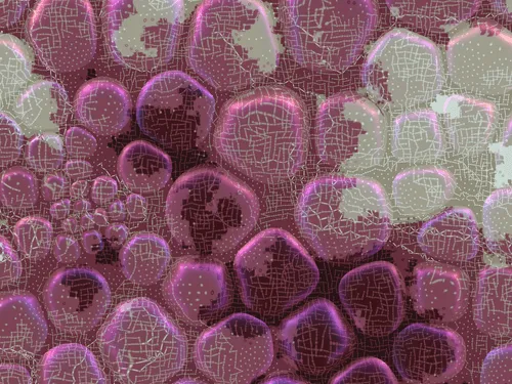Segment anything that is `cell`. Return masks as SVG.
<instances>
[{"label":"cell","instance_id":"34","mask_svg":"<svg viewBox=\"0 0 512 384\" xmlns=\"http://www.w3.org/2000/svg\"><path fill=\"white\" fill-rule=\"evenodd\" d=\"M31 60L22 42L14 36H2V96L14 95L29 79Z\"/></svg>","mask_w":512,"mask_h":384},{"label":"cell","instance_id":"46","mask_svg":"<svg viewBox=\"0 0 512 384\" xmlns=\"http://www.w3.org/2000/svg\"><path fill=\"white\" fill-rule=\"evenodd\" d=\"M28 5V2H13V0L11 2L4 0V2L0 3V7H2V27L7 28L16 24Z\"/></svg>","mask_w":512,"mask_h":384},{"label":"cell","instance_id":"27","mask_svg":"<svg viewBox=\"0 0 512 384\" xmlns=\"http://www.w3.org/2000/svg\"><path fill=\"white\" fill-rule=\"evenodd\" d=\"M474 320L479 330L489 336L511 335V269L491 266L481 272Z\"/></svg>","mask_w":512,"mask_h":384},{"label":"cell","instance_id":"6","mask_svg":"<svg viewBox=\"0 0 512 384\" xmlns=\"http://www.w3.org/2000/svg\"><path fill=\"white\" fill-rule=\"evenodd\" d=\"M284 34L296 63L343 72L360 58L378 19L374 2H284Z\"/></svg>","mask_w":512,"mask_h":384},{"label":"cell","instance_id":"11","mask_svg":"<svg viewBox=\"0 0 512 384\" xmlns=\"http://www.w3.org/2000/svg\"><path fill=\"white\" fill-rule=\"evenodd\" d=\"M316 146L329 166L360 170L378 165L386 152V125L380 111L365 98L339 94L317 112Z\"/></svg>","mask_w":512,"mask_h":384},{"label":"cell","instance_id":"3","mask_svg":"<svg viewBox=\"0 0 512 384\" xmlns=\"http://www.w3.org/2000/svg\"><path fill=\"white\" fill-rule=\"evenodd\" d=\"M295 219L314 251L328 262L369 258L388 242L392 211L376 182L331 175L311 181L298 198Z\"/></svg>","mask_w":512,"mask_h":384},{"label":"cell","instance_id":"9","mask_svg":"<svg viewBox=\"0 0 512 384\" xmlns=\"http://www.w3.org/2000/svg\"><path fill=\"white\" fill-rule=\"evenodd\" d=\"M185 14L180 0H111L104 10L111 57L142 72L165 66L175 57Z\"/></svg>","mask_w":512,"mask_h":384},{"label":"cell","instance_id":"31","mask_svg":"<svg viewBox=\"0 0 512 384\" xmlns=\"http://www.w3.org/2000/svg\"><path fill=\"white\" fill-rule=\"evenodd\" d=\"M393 16L410 28L431 32H448L475 15L480 2H388Z\"/></svg>","mask_w":512,"mask_h":384},{"label":"cell","instance_id":"21","mask_svg":"<svg viewBox=\"0 0 512 384\" xmlns=\"http://www.w3.org/2000/svg\"><path fill=\"white\" fill-rule=\"evenodd\" d=\"M421 250L448 263H465L480 249L479 226L471 209L456 207L424 224L417 237Z\"/></svg>","mask_w":512,"mask_h":384},{"label":"cell","instance_id":"56","mask_svg":"<svg viewBox=\"0 0 512 384\" xmlns=\"http://www.w3.org/2000/svg\"><path fill=\"white\" fill-rule=\"evenodd\" d=\"M93 219L96 225L100 227L108 226V212L103 208H98L93 213Z\"/></svg>","mask_w":512,"mask_h":384},{"label":"cell","instance_id":"2","mask_svg":"<svg viewBox=\"0 0 512 384\" xmlns=\"http://www.w3.org/2000/svg\"><path fill=\"white\" fill-rule=\"evenodd\" d=\"M187 59L194 72L221 91L261 82L279 61L270 13L252 0L203 3L193 21Z\"/></svg>","mask_w":512,"mask_h":384},{"label":"cell","instance_id":"30","mask_svg":"<svg viewBox=\"0 0 512 384\" xmlns=\"http://www.w3.org/2000/svg\"><path fill=\"white\" fill-rule=\"evenodd\" d=\"M18 113L31 132L54 134L68 118V97L58 83L42 80L20 97Z\"/></svg>","mask_w":512,"mask_h":384},{"label":"cell","instance_id":"15","mask_svg":"<svg viewBox=\"0 0 512 384\" xmlns=\"http://www.w3.org/2000/svg\"><path fill=\"white\" fill-rule=\"evenodd\" d=\"M511 35L484 22L457 35L448 47V68L462 90L501 95L511 88Z\"/></svg>","mask_w":512,"mask_h":384},{"label":"cell","instance_id":"29","mask_svg":"<svg viewBox=\"0 0 512 384\" xmlns=\"http://www.w3.org/2000/svg\"><path fill=\"white\" fill-rule=\"evenodd\" d=\"M37 384H109L95 355L77 344L58 346L41 359Z\"/></svg>","mask_w":512,"mask_h":384},{"label":"cell","instance_id":"8","mask_svg":"<svg viewBox=\"0 0 512 384\" xmlns=\"http://www.w3.org/2000/svg\"><path fill=\"white\" fill-rule=\"evenodd\" d=\"M367 92L395 110L436 98L444 84L441 54L432 41L407 30L382 36L362 69Z\"/></svg>","mask_w":512,"mask_h":384},{"label":"cell","instance_id":"19","mask_svg":"<svg viewBox=\"0 0 512 384\" xmlns=\"http://www.w3.org/2000/svg\"><path fill=\"white\" fill-rule=\"evenodd\" d=\"M165 298L188 324L205 326L229 307L231 289L226 268L220 263L184 259L170 272Z\"/></svg>","mask_w":512,"mask_h":384},{"label":"cell","instance_id":"33","mask_svg":"<svg viewBox=\"0 0 512 384\" xmlns=\"http://www.w3.org/2000/svg\"><path fill=\"white\" fill-rule=\"evenodd\" d=\"M483 224L490 250L503 258H511V189L492 193L483 210Z\"/></svg>","mask_w":512,"mask_h":384},{"label":"cell","instance_id":"23","mask_svg":"<svg viewBox=\"0 0 512 384\" xmlns=\"http://www.w3.org/2000/svg\"><path fill=\"white\" fill-rule=\"evenodd\" d=\"M442 117L450 145L464 156L484 151L495 134L497 111L482 99L451 96L443 105Z\"/></svg>","mask_w":512,"mask_h":384},{"label":"cell","instance_id":"16","mask_svg":"<svg viewBox=\"0 0 512 384\" xmlns=\"http://www.w3.org/2000/svg\"><path fill=\"white\" fill-rule=\"evenodd\" d=\"M341 304L357 328L371 337L392 334L405 316V285L387 262L359 267L340 281Z\"/></svg>","mask_w":512,"mask_h":384},{"label":"cell","instance_id":"50","mask_svg":"<svg viewBox=\"0 0 512 384\" xmlns=\"http://www.w3.org/2000/svg\"><path fill=\"white\" fill-rule=\"evenodd\" d=\"M82 245L90 254H97L104 248L102 235L97 231H89L82 236Z\"/></svg>","mask_w":512,"mask_h":384},{"label":"cell","instance_id":"36","mask_svg":"<svg viewBox=\"0 0 512 384\" xmlns=\"http://www.w3.org/2000/svg\"><path fill=\"white\" fill-rule=\"evenodd\" d=\"M38 198L35 177L24 167L8 170L2 178V202L14 210L33 207Z\"/></svg>","mask_w":512,"mask_h":384},{"label":"cell","instance_id":"32","mask_svg":"<svg viewBox=\"0 0 512 384\" xmlns=\"http://www.w3.org/2000/svg\"><path fill=\"white\" fill-rule=\"evenodd\" d=\"M172 253L166 241L152 233H140L120 251L123 275L132 283L149 286L166 273Z\"/></svg>","mask_w":512,"mask_h":384},{"label":"cell","instance_id":"40","mask_svg":"<svg viewBox=\"0 0 512 384\" xmlns=\"http://www.w3.org/2000/svg\"><path fill=\"white\" fill-rule=\"evenodd\" d=\"M22 148L23 136L18 124L7 113H2V166L17 161Z\"/></svg>","mask_w":512,"mask_h":384},{"label":"cell","instance_id":"25","mask_svg":"<svg viewBox=\"0 0 512 384\" xmlns=\"http://www.w3.org/2000/svg\"><path fill=\"white\" fill-rule=\"evenodd\" d=\"M455 192V182L447 170L419 167L405 170L393 183V198L403 216L425 219L443 208Z\"/></svg>","mask_w":512,"mask_h":384},{"label":"cell","instance_id":"51","mask_svg":"<svg viewBox=\"0 0 512 384\" xmlns=\"http://www.w3.org/2000/svg\"><path fill=\"white\" fill-rule=\"evenodd\" d=\"M105 236L114 247L122 245L128 237V229L121 224H114L106 229Z\"/></svg>","mask_w":512,"mask_h":384},{"label":"cell","instance_id":"12","mask_svg":"<svg viewBox=\"0 0 512 384\" xmlns=\"http://www.w3.org/2000/svg\"><path fill=\"white\" fill-rule=\"evenodd\" d=\"M275 357L270 328L247 314H235L197 339V368L217 384H250L264 375Z\"/></svg>","mask_w":512,"mask_h":384},{"label":"cell","instance_id":"1","mask_svg":"<svg viewBox=\"0 0 512 384\" xmlns=\"http://www.w3.org/2000/svg\"><path fill=\"white\" fill-rule=\"evenodd\" d=\"M213 144L222 159L245 177L266 184L286 182L307 159L304 105L282 88L243 94L223 109Z\"/></svg>","mask_w":512,"mask_h":384},{"label":"cell","instance_id":"18","mask_svg":"<svg viewBox=\"0 0 512 384\" xmlns=\"http://www.w3.org/2000/svg\"><path fill=\"white\" fill-rule=\"evenodd\" d=\"M44 296L53 324L72 334L98 326L111 304L109 284L89 268L59 270L48 281Z\"/></svg>","mask_w":512,"mask_h":384},{"label":"cell","instance_id":"22","mask_svg":"<svg viewBox=\"0 0 512 384\" xmlns=\"http://www.w3.org/2000/svg\"><path fill=\"white\" fill-rule=\"evenodd\" d=\"M48 324L44 313L29 293L12 292L2 297V356L30 359L44 347Z\"/></svg>","mask_w":512,"mask_h":384},{"label":"cell","instance_id":"44","mask_svg":"<svg viewBox=\"0 0 512 384\" xmlns=\"http://www.w3.org/2000/svg\"><path fill=\"white\" fill-rule=\"evenodd\" d=\"M118 193L115 180L109 177L98 178L92 190V196L97 204L103 205L112 201Z\"/></svg>","mask_w":512,"mask_h":384},{"label":"cell","instance_id":"41","mask_svg":"<svg viewBox=\"0 0 512 384\" xmlns=\"http://www.w3.org/2000/svg\"><path fill=\"white\" fill-rule=\"evenodd\" d=\"M65 147L71 157H89L97 151V141L88 131L71 127L65 135Z\"/></svg>","mask_w":512,"mask_h":384},{"label":"cell","instance_id":"60","mask_svg":"<svg viewBox=\"0 0 512 384\" xmlns=\"http://www.w3.org/2000/svg\"><path fill=\"white\" fill-rule=\"evenodd\" d=\"M173 384H206V383L198 381L196 379L185 378V379L179 380Z\"/></svg>","mask_w":512,"mask_h":384},{"label":"cell","instance_id":"37","mask_svg":"<svg viewBox=\"0 0 512 384\" xmlns=\"http://www.w3.org/2000/svg\"><path fill=\"white\" fill-rule=\"evenodd\" d=\"M330 384H399L391 368L377 358H365L336 375Z\"/></svg>","mask_w":512,"mask_h":384},{"label":"cell","instance_id":"17","mask_svg":"<svg viewBox=\"0 0 512 384\" xmlns=\"http://www.w3.org/2000/svg\"><path fill=\"white\" fill-rule=\"evenodd\" d=\"M393 358L400 375L412 384H438L456 376L466 358L461 336L428 324H412L395 339Z\"/></svg>","mask_w":512,"mask_h":384},{"label":"cell","instance_id":"42","mask_svg":"<svg viewBox=\"0 0 512 384\" xmlns=\"http://www.w3.org/2000/svg\"><path fill=\"white\" fill-rule=\"evenodd\" d=\"M2 286L16 283L22 275V264L17 252L6 237L2 236Z\"/></svg>","mask_w":512,"mask_h":384},{"label":"cell","instance_id":"13","mask_svg":"<svg viewBox=\"0 0 512 384\" xmlns=\"http://www.w3.org/2000/svg\"><path fill=\"white\" fill-rule=\"evenodd\" d=\"M31 44L50 70L74 72L87 66L97 50V27L91 3L44 0L28 25Z\"/></svg>","mask_w":512,"mask_h":384},{"label":"cell","instance_id":"28","mask_svg":"<svg viewBox=\"0 0 512 384\" xmlns=\"http://www.w3.org/2000/svg\"><path fill=\"white\" fill-rule=\"evenodd\" d=\"M117 169L122 183L128 189L151 193L164 188L172 178L173 163L157 147L137 141L123 149Z\"/></svg>","mask_w":512,"mask_h":384},{"label":"cell","instance_id":"53","mask_svg":"<svg viewBox=\"0 0 512 384\" xmlns=\"http://www.w3.org/2000/svg\"><path fill=\"white\" fill-rule=\"evenodd\" d=\"M125 211V204L122 201L117 200L109 206L108 216L114 221H121L125 218Z\"/></svg>","mask_w":512,"mask_h":384},{"label":"cell","instance_id":"48","mask_svg":"<svg viewBox=\"0 0 512 384\" xmlns=\"http://www.w3.org/2000/svg\"><path fill=\"white\" fill-rule=\"evenodd\" d=\"M65 172L71 179L84 181L93 175L94 168L88 161L71 160L66 164Z\"/></svg>","mask_w":512,"mask_h":384},{"label":"cell","instance_id":"59","mask_svg":"<svg viewBox=\"0 0 512 384\" xmlns=\"http://www.w3.org/2000/svg\"><path fill=\"white\" fill-rule=\"evenodd\" d=\"M95 222L93 219V215H90V213H87V215H83V217L80 220V227L84 230H90L93 228Z\"/></svg>","mask_w":512,"mask_h":384},{"label":"cell","instance_id":"24","mask_svg":"<svg viewBox=\"0 0 512 384\" xmlns=\"http://www.w3.org/2000/svg\"><path fill=\"white\" fill-rule=\"evenodd\" d=\"M130 95L119 83L95 79L85 83L75 99V112L82 125L100 136H114L130 122Z\"/></svg>","mask_w":512,"mask_h":384},{"label":"cell","instance_id":"54","mask_svg":"<svg viewBox=\"0 0 512 384\" xmlns=\"http://www.w3.org/2000/svg\"><path fill=\"white\" fill-rule=\"evenodd\" d=\"M260 384H308L303 380L288 375L273 376Z\"/></svg>","mask_w":512,"mask_h":384},{"label":"cell","instance_id":"55","mask_svg":"<svg viewBox=\"0 0 512 384\" xmlns=\"http://www.w3.org/2000/svg\"><path fill=\"white\" fill-rule=\"evenodd\" d=\"M88 183L85 181L75 182L70 189V195L74 199H80L87 194Z\"/></svg>","mask_w":512,"mask_h":384},{"label":"cell","instance_id":"57","mask_svg":"<svg viewBox=\"0 0 512 384\" xmlns=\"http://www.w3.org/2000/svg\"><path fill=\"white\" fill-rule=\"evenodd\" d=\"M91 208V203L88 200L83 199L78 200L73 206V210L77 215H87Z\"/></svg>","mask_w":512,"mask_h":384},{"label":"cell","instance_id":"10","mask_svg":"<svg viewBox=\"0 0 512 384\" xmlns=\"http://www.w3.org/2000/svg\"><path fill=\"white\" fill-rule=\"evenodd\" d=\"M216 100L194 78L181 71L153 77L139 95L141 131L160 146L177 152L199 148L207 138Z\"/></svg>","mask_w":512,"mask_h":384},{"label":"cell","instance_id":"7","mask_svg":"<svg viewBox=\"0 0 512 384\" xmlns=\"http://www.w3.org/2000/svg\"><path fill=\"white\" fill-rule=\"evenodd\" d=\"M242 300L252 312L274 317L300 304L316 289L320 273L306 248L282 229H268L236 255Z\"/></svg>","mask_w":512,"mask_h":384},{"label":"cell","instance_id":"43","mask_svg":"<svg viewBox=\"0 0 512 384\" xmlns=\"http://www.w3.org/2000/svg\"><path fill=\"white\" fill-rule=\"evenodd\" d=\"M55 258L63 264H71L79 259L81 250L77 240L71 236L62 235L54 242Z\"/></svg>","mask_w":512,"mask_h":384},{"label":"cell","instance_id":"49","mask_svg":"<svg viewBox=\"0 0 512 384\" xmlns=\"http://www.w3.org/2000/svg\"><path fill=\"white\" fill-rule=\"evenodd\" d=\"M125 207L126 211L128 212V215H130L131 218L135 220H142L147 215V201L143 196L139 194H133L131 196H128L125 203Z\"/></svg>","mask_w":512,"mask_h":384},{"label":"cell","instance_id":"20","mask_svg":"<svg viewBox=\"0 0 512 384\" xmlns=\"http://www.w3.org/2000/svg\"><path fill=\"white\" fill-rule=\"evenodd\" d=\"M469 286L456 267L423 263L414 269L411 296L416 313L435 322H453L465 312Z\"/></svg>","mask_w":512,"mask_h":384},{"label":"cell","instance_id":"14","mask_svg":"<svg viewBox=\"0 0 512 384\" xmlns=\"http://www.w3.org/2000/svg\"><path fill=\"white\" fill-rule=\"evenodd\" d=\"M280 343L285 357L296 369L321 375L349 355L353 338L343 316L323 298L285 320Z\"/></svg>","mask_w":512,"mask_h":384},{"label":"cell","instance_id":"58","mask_svg":"<svg viewBox=\"0 0 512 384\" xmlns=\"http://www.w3.org/2000/svg\"><path fill=\"white\" fill-rule=\"evenodd\" d=\"M62 228L68 233H77L81 227L75 218H68L63 222Z\"/></svg>","mask_w":512,"mask_h":384},{"label":"cell","instance_id":"39","mask_svg":"<svg viewBox=\"0 0 512 384\" xmlns=\"http://www.w3.org/2000/svg\"><path fill=\"white\" fill-rule=\"evenodd\" d=\"M481 384H511V346L493 350L485 359Z\"/></svg>","mask_w":512,"mask_h":384},{"label":"cell","instance_id":"35","mask_svg":"<svg viewBox=\"0 0 512 384\" xmlns=\"http://www.w3.org/2000/svg\"><path fill=\"white\" fill-rule=\"evenodd\" d=\"M54 230L51 223L40 217L21 220L14 229L19 250L30 260H39L51 250Z\"/></svg>","mask_w":512,"mask_h":384},{"label":"cell","instance_id":"47","mask_svg":"<svg viewBox=\"0 0 512 384\" xmlns=\"http://www.w3.org/2000/svg\"><path fill=\"white\" fill-rule=\"evenodd\" d=\"M68 188L66 180L60 175H49L46 177L42 194L49 200H57L64 196Z\"/></svg>","mask_w":512,"mask_h":384},{"label":"cell","instance_id":"38","mask_svg":"<svg viewBox=\"0 0 512 384\" xmlns=\"http://www.w3.org/2000/svg\"><path fill=\"white\" fill-rule=\"evenodd\" d=\"M26 159L36 172H55L64 161L63 141L56 134H41L28 144Z\"/></svg>","mask_w":512,"mask_h":384},{"label":"cell","instance_id":"45","mask_svg":"<svg viewBox=\"0 0 512 384\" xmlns=\"http://www.w3.org/2000/svg\"><path fill=\"white\" fill-rule=\"evenodd\" d=\"M2 384H33L28 370L18 364H2Z\"/></svg>","mask_w":512,"mask_h":384},{"label":"cell","instance_id":"4","mask_svg":"<svg viewBox=\"0 0 512 384\" xmlns=\"http://www.w3.org/2000/svg\"><path fill=\"white\" fill-rule=\"evenodd\" d=\"M170 233L186 249L222 254L234 249L260 217L258 197L218 168L190 170L173 185L165 204Z\"/></svg>","mask_w":512,"mask_h":384},{"label":"cell","instance_id":"52","mask_svg":"<svg viewBox=\"0 0 512 384\" xmlns=\"http://www.w3.org/2000/svg\"><path fill=\"white\" fill-rule=\"evenodd\" d=\"M70 208H71L70 200L62 199L52 205L51 215L56 220H63L69 215Z\"/></svg>","mask_w":512,"mask_h":384},{"label":"cell","instance_id":"26","mask_svg":"<svg viewBox=\"0 0 512 384\" xmlns=\"http://www.w3.org/2000/svg\"><path fill=\"white\" fill-rule=\"evenodd\" d=\"M445 150L442 127L437 115L429 110L406 112L393 128V154L407 163L432 162Z\"/></svg>","mask_w":512,"mask_h":384},{"label":"cell","instance_id":"5","mask_svg":"<svg viewBox=\"0 0 512 384\" xmlns=\"http://www.w3.org/2000/svg\"><path fill=\"white\" fill-rule=\"evenodd\" d=\"M103 359L121 384H163L187 361L184 333L145 297L120 304L99 333Z\"/></svg>","mask_w":512,"mask_h":384}]
</instances>
